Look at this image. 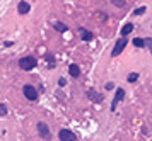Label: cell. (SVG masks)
I'll return each instance as SVG.
<instances>
[{"label":"cell","instance_id":"cell-3","mask_svg":"<svg viewBox=\"0 0 152 141\" xmlns=\"http://www.w3.org/2000/svg\"><path fill=\"white\" fill-rule=\"evenodd\" d=\"M58 140H62V141H75L77 136H75V133H72L70 129H60Z\"/></svg>","mask_w":152,"mask_h":141},{"label":"cell","instance_id":"cell-16","mask_svg":"<svg viewBox=\"0 0 152 141\" xmlns=\"http://www.w3.org/2000/svg\"><path fill=\"white\" fill-rule=\"evenodd\" d=\"M7 112H9V110H7V106H5V104H0V116L3 117V116H7Z\"/></svg>","mask_w":152,"mask_h":141},{"label":"cell","instance_id":"cell-7","mask_svg":"<svg viewBox=\"0 0 152 141\" xmlns=\"http://www.w3.org/2000/svg\"><path fill=\"white\" fill-rule=\"evenodd\" d=\"M29 10H31V5H29V2H26V0H21L19 3H17V12H19L21 16H26Z\"/></svg>","mask_w":152,"mask_h":141},{"label":"cell","instance_id":"cell-19","mask_svg":"<svg viewBox=\"0 0 152 141\" xmlns=\"http://www.w3.org/2000/svg\"><path fill=\"white\" fill-rule=\"evenodd\" d=\"M58 85H60V87H65V85H67V80H65V78H60V80H58Z\"/></svg>","mask_w":152,"mask_h":141},{"label":"cell","instance_id":"cell-15","mask_svg":"<svg viewBox=\"0 0 152 141\" xmlns=\"http://www.w3.org/2000/svg\"><path fill=\"white\" fill-rule=\"evenodd\" d=\"M137 80H138V73H130V75H128V82H130V83L137 82Z\"/></svg>","mask_w":152,"mask_h":141},{"label":"cell","instance_id":"cell-12","mask_svg":"<svg viewBox=\"0 0 152 141\" xmlns=\"http://www.w3.org/2000/svg\"><path fill=\"white\" fill-rule=\"evenodd\" d=\"M53 27L57 29L58 33H67V31H68V27H67L63 22H58V20H57V22H53Z\"/></svg>","mask_w":152,"mask_h":141},{"label":"cell","instance_id":"cell-18","mask_svg":"<svg viewBox=\"0 0 152 141\" xmlns=\"http://www.w3.org/2000/svg\"><path fill=\"white\" fill-rule=\"evenodd\" d=\"M145 10H147L145 7H138V9H135V12H133V14H135V16H142Z\"/></svg>","mask_w":152,"mask_h":141},{"label":"cell","instance_id":"cell-20","mask_svg":"<svg viewBox=\"0 0 152 141\" xmlns=\"http://www.w3.org/2000/svg\"><path fill=\"white\" fill-rule=\"evenodd\" d=\"M113 88H114L113 82H108V83H106V90H113Z\"/></svg>","mask_w":152,"mask_h":141},{"label":"cell","instance_id":"cell-10","mask_svg":"<svg viewBox=\"0 0 152 141\" xmlns=\"http://www.w3.org/2000/svg\"><path fill=\"white\" fill-rule=\"evenodd\" d=\"M68 73H70V77L79 78V77H80V68H79V65H75V63L68 65Z\"/></svg>","mask_w":152,"mask_h":141},{"label":"cell","instance_id":"cell-4","mask_svg":"<svg viewBox=\"0 0 152 141\" xmlns=\"http://www.w3.org/2000/svg\"><path fill=\"white\" fill-rule=\"evenodd\" d=\"M125 46H127V39H125V36H123L121 39H118V41L114 43V48H113V51H111V56H118V54L125 49Z\"/></svg>","mask_w":152,"mask_h":141},{"label":"cell","instance_id":"cell-22","mask_svg":"<svg viewBox=\"0 0 152 141\" xmlns=\"http://www.w3.org/2000/svg\"><path fill=\"white\" fill-rule=\"evenodd\" d=\"M145 44H151V48H152V41L151 39H145Z\"/></svg>","mask_w":152,"mask_h":141},{"label":"cell","instance_id":"cell-8","mask_svg":"<svg viewBox=\"0 0 152 141\" xmlns=\"http://www.w3.org/2000/svg\"><path fill=\"white\" fill-rule=\"evenodd\" d=\"M87 97H89L92 102H103V95L97 94L94 88H89V90H87Z\"/></svg>","mask_w":152,"mask_h":141},{"label":"cell","instance_id":"cell-14","mask_svg":"<svg viewBox=\"0 0 152 141\" xmlns=\"http://www.w3.org/2000/svg\"><path fill=\"white\" fill-rule=\"evenodd\" d=\"M132 43H133L135 48H144V46H145V39H140V37H135Z\"/></svg>","mask_w":152,"mask_h":141},{"label":"cell","instance_id":"cell-1","mask_svg":"<svg viewBox=\"0 0 152 141\" xmlns=\"http://www.w3.org/2000/svg\"><path fill=\"white\" fill-rule=\"evenodd\" d=\"M38 66V60L34 56H22L19 60V68L24 71H31Z\"/></svg>","mask_w":152,"mask_h":141},{"label":"cell","instance_id":"cell-17","mask_svg":"<svg viewBox=\"0 0 152 141\" xmlns=\"http://www.w3.org/2000/svg\"><path fill=\"white\" fill-rule=\"evenodd\" d=\"M111 3L116 7H125V0H111Z\"/></svg>","mask_w":152,"mask_h":141},{"label":"cell","instance_id":"cell-13","mask_svg":"<svg viewBox=\"0 0 152 141\" xmlns=\"http://www.w3.org/2000/svg\"><path fill=\"white\" fill-rule=\"evenodd\" d=\"M132 31H133V24H130V22H128V24H125V26L121 27V36H127V34H130Z\"/></svg>","mask_w":152,"mask_h":141},{"label":"cell","instance_id":"cell-11","mask_svg":"<svg viewBox=\"0 0 152 141\" xmlns=\"http://www.w3.org/2000/svg\"><path fill=\"white\" fill-rule=\"evenodd\" d=\"M45 60L48 61V68H50V70H53V68H55V65H57L55 56H53V54H45Z\"/></svg>","mask_w":152,"mask_h":141},{"label":"cell","instance_id":"cell-9","mask_svg":"<svg viewBox=\"0 0 152 141\" xmlns=\"http://www.w3.org/2000/svg\"><path fill=\"white\" fill-rule=\"evenodd\" d=\"M79 31H80V37H82V41H92V39H94V34H92L91 31H87V29H84V27H80Z\"/></svg>","mask_w":152,"mask_h":141},{"label":"cell","instance_id":"cell-21","mask_svg":"<svg viewBox=\"0 0 152 141\" xmlns=\"http://www.w3.org/2000/svg\"><path fill=\"white\" fill-rule=\"evenodd\" d=\"M12 44H14V43H12V41H5V46H7V48H10V46H12Z\"/></svg>","mask_w":152,"mask_h":141},{"label":"cell","instance_id":"cell-5","mask_svg":"<svg viewBox=\"0 0 152 141\" xmlns=\"http://www.w3.org/2000/svg\"><path fill=\"white\" fill-rule=\"evenodd\" d=\"M123 97H125V90L123 88H116V94H114V99L113 102H111V110H116V106H118V102H121L123 100Z\"/></svg>","mask_w":152,"mask_h":141},{"label":"cell","instance_id":"cell-2","mask_svg":"<svg viewBox=\"0 0 152 141\" xmlns=\"http://www.w3.org/2000/svg\"><path fill=\"white\" fill-rule=\"evenodd\" d=\"M22 94H24V97H26L27 100H31V102H36V100H38V90L33 87V85H29V83H26V85L22 87Z\"/></svg>","mask_w":152,"mask_h":141},{"label":"cell","instance_id":"cell-6","mask_svg":"<svg viewBox=\"0 0 152 141\" xmlns=\"http://www.w3.org/2000/svg\"><path fill=\"white\" fill-rule=\"evenodd\" d=\"M38 133L43 140H50V127L46 123H41V121L38 123Z\"/></svg>","mask_w":152,"mask_h":141}]
</instances>
